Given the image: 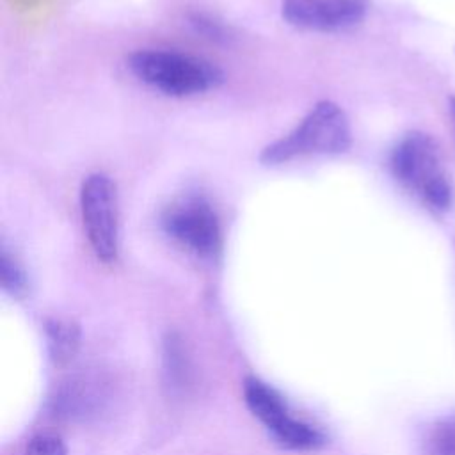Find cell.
Segmentation results:
<instances>
[{"instance_id": "7c38bea8", "label": "cell", "mask_w": 455, "mask_h": 455, "mask_svg": "<svg viewBox=\"0 0 455 455\" xmlns=\"http://www.w3.org/2000/svg\"><path fill=\"white\" fill-rule=\"evenodd\" d=\"M450 114L453 119V128H455V98H450Z\"/></svg>"}, {"instance_id": "3957f363", "label": "cell", "mask_w": 455, "mask_h": 455, "mask_svg": "<svg viewBox=\"0 0 455 455\" xmlns=\"http://www.w3.org/2000/svg\"><path fill=\"white\" fill-rule=\"evenodd\" d=\"M130 71L148 87L174 98L217 89L224 75L210 60L165 48H144L128 57Z\"/></svg>"}, {"instance_id": "30bf717a", "label": "cell", "mask_w": 455, "mask_h": 455, "mask_svg": "<svg viewBox=\"0 0 455 455\" xmlns=\"http://www.w3.org/2000/svg\"><path fill=\"white\" fill-rule=\"evenodd\" d=\"M0 275H2V288L12 295V297H21L27 291V275L18 263V259L9 254L7 249L2 251L0 258Z\"/></svg>"}, {"instance_id": "9c48e42d", "label": "cell", "mask_w": 455, "mask_h": 455, "mask_svg": "<svg viewBox=\"0 0 455 455\" xmlns=\"http://www.w3.org/2000/svg\"><path fill=\"white\" fill-rule=\"evenodd\" d=\"M425 455H455V416L434 425L425 441Z\"/></svg>"}, {"instance_id": "5b68a950", "label": "cell", "mask_w": 455, "mask_h": 455, "mask_svg": "<svg viewBox=\"0 0 455 455\" xmlns=\"http://www.w3.org/2000/svg\"><path fill=\"white\" fill-rule=\"evenodd\" d=\"M160 226L169 238L199 258H213L222 247L219 213L203 196L188 194L169 203Z\"/></svg>"}, {"instance_id": "7a4b0ae2", "label": "cell", "mask_w": 455, "mask_h": 455, "mask_svg": "<svg viewBox=\"0 0 455 455\" xmlns=\"http://www.w3.org/2000/svg\"><path fill=\"white\" fill-rule=\"evenodd\" d=\"M389 167L395 180L434 213L453 204V187L435 142L421 132L403 135L391 151Z\"/></svg>"}, {"instance_id": "ba28073f", "label": "cell", "mask_w": 455, "mask_h": 455, "mask_svg": "<svg viewBox=\"0 0 455 455\" xmlns=\"http://www.w3.org/2000/svg\"><path fill=\"white\" fill-rule=\"evenodd\" d=\"M50 355L55 363L71 361L80 345V329L76 323L62 318H50L44 325Z\"/></svg>"}, {"instance_id": "8fae6325", "label": "cell", "mask_w": 455, "mask_h": 455, "mask_svg": "<svg viewBox=\"0 0 455 455\" xmlns=\"http://www.w3.org/2000/svg\"><path fill=\"white\" fill-rule=\"evenodd\" d=\"M25 455H68V450L62 439L55 435H36L28 443Z\"/></svg>"}, {"instance_id": "52a82bcc", "label": "cell", "mask_w": 455, "mask_h": 455, "mask_svg": "<svg viewBox=\"0 0 455 455\" xmlns=\"http://www.w3.org/2000/svg\"><path fill=\"white\" fill-rule=\"evenodd\" d=\"M368 12V0H283V20L297 28L339 32L359 25Z\"/></svg>"}, {"instance_id": "8992f818", "label": "cell", "mask_w": 455, "mask_h": 455, "mask_svg": "<svg viewBox=\"0 0 455 455\" xmlns=\"http://www.w3.org/2000/svg\"><path fill=\"white\" fill-rule=\"evenodd\" d=\"M243 400L249 411L272 432L281 446L300 451L322 446V434L309 423L293 418L284 398L258 377L245 379Z\"/></svg>"}, {"instance_id": "277c9868", "label": "cell", "mask_w": 455, "mask_h": 455, "mask_svg": "<svg viewBox=\"0 0 455 455\" xmlns=\"http://www.w3.org/2000/svg\"><path fill=\"white\" fill-rule=\"evenodd\" d=\"M80 217L94 256L110 265L119 256V194L105 172H91L78 192Z\"/></svg>"}, {"instance_id": "6da1fadb", "label": "cell", "mask_w": 455, "mask_h": 455, "mask_svg": "<svg viewBox=\"0 0 455 455\" xmlns=\"http://www.w3.org/2000/svg\"><path fill=\"white\" fill-rule=\"evenodd\" d=\"M352 146V128L347 112L331 100L316 101L307 114L284 135L268 142L259 162L283 165L307 156H332Z\"/></svg>"}]
</instances>
